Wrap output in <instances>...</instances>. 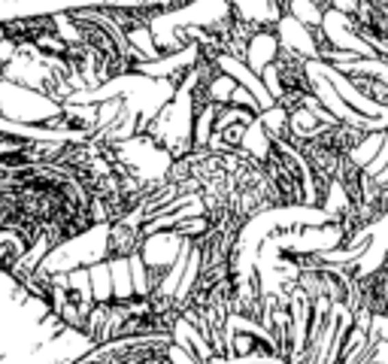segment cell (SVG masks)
<instances>
[{
	"label": "cell",
	"mask_w": 388,
	"mask_h": 364,
	"mask_svg": "<svg viewBox=\"0 0 388 364\" xmlns=\"http://www.w3.org/2000/svg\"><path fill=\"white\" fill-rule=\"evenodd\" d=\"M112 268V289H116V300L133 298V273H131V258H109Z\"/></svg>",
	"instance_id": "cell-1"
}]
</instances>
